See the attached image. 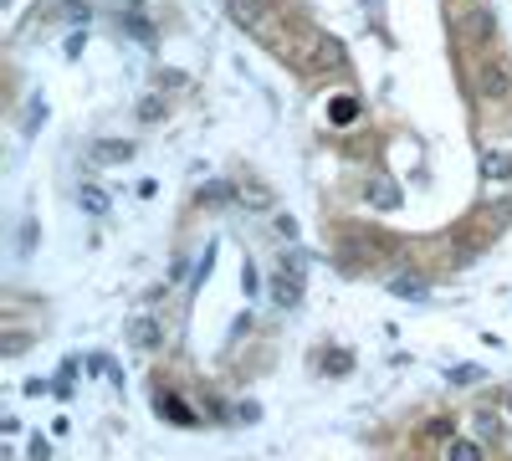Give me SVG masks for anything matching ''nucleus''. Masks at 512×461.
Here are the masks:
<instances>
[{
	"label": "nucleus",
	"mask_w": 512,
	"mask_h": 461,
	"mask_svg": "<svg viewBox=\"0 0 512 461\" xmlns=\"http://www.w3.org/2000/svg\"><path fill=\"white\" fill-rule=\"evenodd\" d=\"M502 410H507V415H512V390H502Z\"/></svg>",
	"instance_id": "nucleus-19"
},
{
	"label": "nucleus",
	"mask_w": 512,
	"mask_h": 461,
	"mask_svg": "<svg viewBox=\"0 0 512 461\" xmlns=\"http://www.w3.org/2000/svg\"><path fill=\"white\" fill-rule=\"evenodd\" d=\"M303 277H308V257L303 251H282V262H277V277H272V298L277 308H292L297 298H303Z\"/></svg>",
	"instance_id": "nucleus-3"
},
{
	"label": "nucleus",
	"mask_w": 512,
	"mask_h": 461,
	"mask_svg": "<svg viewBox=\"0 0 512 461\" xmlns=\"http://www.w3.org/2000/svg\"><path fill=\"white\" fill-rule=\"evenodd\" d=\"M128 344H134V349H159V323L154 318H139L134 328H128Z\"/></svg>",
	"instance_id": "nucleus-11"
},
{
	"label": "nucleus",
	"mask_w": 512,
	"mask_h": 461,
	"mask_svg": "<svg viewBox=\"0 0 512 461\" xmlns=\"http://www.w3.org/2000/svg\"><path fill=\"white\" fill-rule=\"evenodd\" d=\"M231 200H236V185H226V180H210L200 190V205H216V211H221V205H231Z\"/></svg>",
	"instance_id": "nucleus-13"
},
{
	"label": "nucleus",
	"mask_w": 512,
	"mask_h": 461,
	"mask_svg": "<svg viewBox=\"0 0 512 461\" xmlns=\"http://www.w3.org/2000/svg\"><path fill=\"white\" fill-rule=\"evenodd\" d=\"M390 292H395V298H415V303H420V298H425V277H420V272H395V277H390Z\"/></svg>",
	"instance_id": "nucleus-9"
},
{
	"label": "nucleus",
	"mask_w": 512,
	"mask_h": 461,
	"mask_svg": "<svg viewBox=\"0 0 512 461\" xmlns=\"http://www.w3.org/2000/svg\"><path fill=\"white\" fill-rule=\"evenodd\" d=\"M134 159V144L128 139H98V144H88V164H128Z\"/></svg>",
	"instance_id": "nucleus-7"
},
{
	"label": "nucleus",
	"mask_w": 512,
	"mask_h": 461,
	"mask_svg": "<svg viewBox=\"0 0 512 461\" xmlns=\"http://www.w3.org/2000/svg\"><path fill=\"white\" fill-rule=\"evenodd\" d=\"M328 364H333L328 374H349V364H354V354H349V349H333V354H328Z\"/></svg>",
	"instance_id": "nucleus-17"
},
{
	"label": "nucleus",
	"mask_w": 512,
	"mask_h": 461,
	"mask_svg": "<svg viewBox=\"0 0 512 461\" xmlns=\"http://www.w3.org/2000/svg\"><path fill=\"white\" fill-rule=\"evenodd\" d=\"M123 31H128V36H139L144 47H149V41H154V26H149V21H144L139 11H128V16H123Z\"/></svg>",
	"instance_id": "nucleus-14"
},
{
	"label": "nucleus",
	"mask_w": 512,
	"mask_h": 461,
	"mask_svg": "<svg viewBox=\"0 0 512 461\" xmlns=\"http://www.w3.org/2000/svg\"><path fill=\"white\" fill-rule=\"evenodd\" d=\"M154 410L164 415V421H175V426H200V415H195L175 390H159V395H154Z\"/></svg>",
	"instance_id": "nucleus-5"
},
{
	"label": "nucleus",
	"mask_w": 512,
	"mask_h": 461,
	"mask_svg": "<svg viewBox=\"0 0 512 461\" xmlns=\"http://www.w3.org/2000/svg\"><path fill=\"white\" fill-rule=\"evenodd\" d=\"M472 436H477L482 446H487V441H502V436H507V410H502V415H497V410H477V415H472Z\"/></svg>",
	"instance_id": "nucleus-8"
},
{
	"label": "nucleus",
	"mask_w": 512,
	"mask_h": 461,
	"mask_svg": "<svg viewBox=\"0 0 512 461\" xmlns=\"http://www.w3.org/2000/svg\"><path fill=\"white\" fill-rule=\"evenodd\" d=\"M451 31H456L461 47H472V52L497 47V16L482 0H451Z\"/></svg>",
	"instance_id": "nucleus-1"
},
{
	"label": "nucleus",
	"mask_w": 512,
	"mask_h": 461,
	"mask_svg": "<svg viewBox=\"0 0 512 461\" xmlns=\"http://www.w3.org/2000/svg\"><path fill=\"white\" fill-rule=\"evenodd\" d=\"M231 21L246 26L256 41H267V47L282 52V16L272 6H262V0H231Z\"/></svg>",
	"instance_id": "nucleus-2"
},
{
	"label": "nucleus",
	"mask_w": 512,
	"mask_h": 461,
	"mask_svg": "<svg viewBox=\"0 0 512 461\" xmlns=\"http://www.w3.org/2000/svg\"><path fill=\"white\" fill-rule=\"evenodd\" d=\"M333 118H338V129H354L359 103H354V98H333Z\"/></svg>",
	"instance_id": "nucleus-15"
},
{
	"label": "nucleus",
	"mask_w": 512,
	"mask_h": 461,
	"mask_svg": "<svg viewBox=\"0 0 512 461\" xmlns=\"http://www.w3.org/2000/svg\"><path fill=\"white\" fill-rule=\"evenodd\" d=\"M487 175H492V180H512V149L487 159Z\"/></svg>",
	"instance_id": "nucleus-16"
},
{
	"label": "nucleus",
	"mask_w": 512,
	"mask_h": 461,
	"mask_svg": "<svg viewBox=\"0 0 512 461\" xmlns=\"http://www.w3.org/2000/svg\"><path fill=\"white\" fill-rule=\"evenodd\" d=\"M364 200L379 205V211H395V205H400V185L384 175V170H374V175L364 180Z\"/></svg>",
	"instance_id": "nucleus-4"
},
{
	"label": "nucleus",
	"mask_w": 512,
	"mask_h": 461,
	"mask_svg": "<svg viewBox=\"0 0 512 461\" xmlns=\"http://www.w3.org/2000/svg\"><path fill=\"white\" fill-rule=\"evenodd\" d=\"M77 205H82V211H88V216H108V195H103V190H98L93 180L77 190Z\"/></svg>",
	"instance_id": "nucleus-12"
},
{
	"label": "nucleus",
	"mask_w": 512,
	"mask_h": 461,
	"mask_svg": "<svg viewBox=\"0 0 512 461\" xmlns=\"http://www.w3.org/2000/svg\"><path fill=\"white\" fill-rule=\"evenodd\" d=\"M451 436H456V421H451V415H436V421L420 426V441H431V446H446Z\"/></svg>",
	"instance_id": "nucleus-10"
},
{
	"label": "nucleus",
	"mask_w": 512,
	"mask_h": 461,
	"mask_svg": "<svg viewBox=\"0 0 512 461\" xmlns=\"http://www.w3.org/2000/svg\"><path fill=\"white\" fill-rule=\"evenodd\" d=\"M159 113H164V98H159V93H154V98H144V103H139V118H144V123H154V118H159Z\"/></svg>",
	"instance_id": "nucleus-18"
},
{
	"label": "nucleus",
	"mask_w": 512,
	"mask_h": 461,
	"mask_svg": "<svg viewBox=\"0 0 512 461\" xmlns=\"http://www.w3.org/2000/svg\"><path fill=\"white\" fill-rule=\"evenodd\" d=\"M441 461H487V446L477 436H451L446 446H436Z\"/></svg>",
	"instance_id": "nucleus-6"
}]
</instances>
